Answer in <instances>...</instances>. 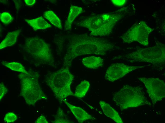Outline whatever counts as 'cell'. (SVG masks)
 I'll use <instances>...</instances> for the list:
<instances>
[{"mask_svg":"<svg viewBox=\"0 0 165 123\" xmlns=\"http://www.w3.org/2000/svg\"><path fill=\"white\" fill-rule=\"evenodd\" d=\"M54 41L58 53L64 54V66L69 68L73 60L78 56L91 54L104 55L115 47L106 39L86 33L57 35L54 37Z\"/></svg>","mask_w":165,"mask_h":123,"instance_id":"cell-1","label":"cell"},{"mask_svg":"<svg viewBox=\"0 0 165 123\" xmlns=\"http://www.w3.org/2000/svg\"><path fill=\"white\" fill-rule=\"evenodd\" d=\"M125 8L115 12L92 15L77 22L79 26L87 28L93 36H105L111 33L114 26L123 16Z\"/></svg>","mask_w":165,"mask_h":123,"instance_id":"cell-2","label":"cell"},{"mask_svg":"<svg viewBox=\"0 0 165 123\" xmlns=\"http://www.w3.org/2000/svg\"><path fill=\"white\" fill-rule=\"evenodd\" d=\"M114 58L126 60L130 63L146 62L151 63L155 67L162 68L165 66V45L159 43L153 47L139 49Z\"/></svg>","mask_w":165,"mask_h":123,"instance_id":"cell-3","label":"cell"},{"mask_svg":"<svg viewBox=\"0 0 165 123\" xmlns=\"http://www.w3.org/2000/svg\"><path fill=\"white\" fill-rule=\"evenodd\" d=\"M74 77L69 68L64 67L56 71L49 72L45 81L56 97L62 102L68 96H73L70 86Z\"/></svg>","mask_w":165,"mask_h":123,"instance_id":"cell-4","label":"cell"},{"mask_svg":"<svg viewBox=\"0 0 165 123\" xmlns=\"http://www.w3.org/2000/svg\"><path fill=\"white\" fill-rule=\"evenodd\" d=\"M113 100L121 110L144 105L151 106L143 88L139 86L124 85L113 94Z\"/></svg>","mask_w":165,"mask_h":123,"instance_id":"cell-5","label":"cell"},{"mask_svg":"<svg viewBox=\"0 0 165 123\" xmlns=\"http://www.w3.org/2000/svg\"><path fill=\"white\" fill-rule=\"evenodd\" d=\"M28 72V74L21 73L18 75L21 84L20 94L27 104L33 105L46 97L39 83V74L34 71Z\"/></svg>","mask_w":165,"mask_h":123,"instance_id":"cell-6","label":"cell"},{"mask_svg":"<svg viewBox=\"0 0 165 123\" xmlns=\"http://www.w3.org/2000/svg\"><path fill=\"white\" fill-rule=\"evenodd\" d=\"M24 48L37 64L54 65V58L50 45L42 39L37 37L27 38Z\"/></svg>","mask_w":165,"mask_h":123,"instance_id":"cell-7","label":"cell"},{"mask_svg":"<svg viewBox=\"0 0 165 123\" xmlns=\"http://www.w3.org/2000/svg\"><path fill=\"white\" fill-rule=\"evenodd\" d=\"M137 78L144 85L153 105L165 97V83L163 80L158 78Z\"/></svg>","mask_w":165,"mask_h":123,"instance_id":"cell-8","label":"cell"},{"mask_svg":"<svg viewBox=\"0 0 165 123\" xmlns=\"http://www.w3.org/2000/svg\"><path fill=\"white\" fill-rule=\"evenodd\" d=\"M147 66H129L122 63H113L107 69L105 76V79L107 80L113 82L133 70Z\"/></svg>","mask_w":165,"mask_h":123,"instance_id":"cell-9","label":"cell"},{"mask_svg":"<svg viewBox=\"0 0 165 123\" xmlns=\"http://www.w3.org/2000/svg\"><path fill=\"white\" fill-rule=\"evenodd\" d=\"M148 27V26L142 31H131L128 30L120 37L123 42L130 44L135 41L137 42L144 46H147L148 44V40L149 34L152 31L149 28L143 31Z\"/></svg>","mask_w":165,"mask_h":123,"instance_id":"cell-10","label":"cell"},{"mask_svg":"<svg viewBox=\"0 0 165 123\" xmlns=\"http://www.w3.org/2000/svg\"><path fill=\"white\" fill-rule=\"evenodd\" d=\"M64 101L70 110L79 123H82L87 120L95 119L81 108L71 105L66 101L64 100Z\"/></svg>","mask_w":165,"mask_h":123,"instance_id":"cell-11","label":"cell"},{"mask_svg":"<svg viewBox=\"0 0 165 123\" xmlns=\"http://www.w3.org/2000/svg\"><path fill=\"white\" fill-rule=\"evenodd\" d=\"M99 104L105 114L117 123L123 122L118 112L110 105L103 101H100Z\"/></svg>","mask_w":165,"mask_h":123,"instance_id":"cell-12","label":"cell"},{"mask_svg":"<svg viewBox=\"0 0 165 123\" xmlns=\"http://www.w3.org/2000/svg\"><path fill=\"white\" fill-rule=\"evenodd\" d=\"M82 62L83 65L87 68L96 69L103 66V59L99 57L90 56L83 58Z\"/></svg>","mask_w":165,"mask_h":123,"instance_id":"cell-13","label":"cell"},{"mask_svg":"<svg viewBox=\"0 0 165 123\" xmlns=\"http://www.w3.org/2000/svg\"><path fill=\"white\" fill-rule=\"evenodd\" d=\"M82 11V8L81 7L72 5H71L67 18L65 23L64 30H65L71 29L73 21Z\"/></svg>","mask_w":165,"mask_h":123,"instance_id":"cell-14","label":"cell"},{"mask_svg":"<svg viewBox=\"0 0 165 123\" xmlns=\"http://www.w3.org/2000/svg\"><path fill=\"white\" fill-rule=\"evenodd\" d=\"M21 31L20 30L9 32L0 44V49L12 46L16 43L17 37Z\"/></svg>","mask_w":165,"mask_h":123,"instance_id":"cell-15","label":"cell"},{"mask_svg":"<svg viewBox=\"0 0 165 123\" xmlns=\"http://www.w3.org/2000/svg\"><path fill=\"white\" fill-rule=\"evenodd\" d=\"M25 20L35 31L40 29H44L51 26L50 24L41 17L32 19H25Z\"/></svg>","mask_w":165,"mask_h":123,"instance_id":"cell-16","label":"cell"},{"mask_svg":"<svg viewBox=\"0 0 165 123\" xmlns=\"http://www.w3.org/2000/svg\"><path fill=\"white\" fill-rule=\"evenodd\" d=\"M1 64L6 67L14 71L28 74V71L25 69L23 66L20 63L15 62L2 61Z\"/></svg>","mask_w":165,"mask_h":123,"instance_id":"cell-17","label":"cell"},{"mask_svg":"<svg viewBox=\"0 0 165 123\" xmlns=\"http://www.w3.org/2000/svg\"><path fill=\"white\" fill-rule=\"evenodd\" d=\"M90 84L89 82L84 80L77 86L73 96L82 98L84 97L89 89Z\"/></svg>","mask_w":165,"mask_h":123,"instance_id":"cell-18","label":"cell"},{"mask_svg":"<svg viewBox=\"0 0 165 123\" xmlns=\"http://www.w3.org/2000/svg\"><path fill=\"white\" fill-rule=\"evenodd\" d=\"M44 17L54 26L61 30L62 26L60 19L53 11H46L43 13Z\"/></svg>","mask_w":165,"mask_h":123,"instance_id":"cell-19","label":"cell"},{"mask_svg":"<svg viewBox=\"0 0 165 123\" xmlns=\"http://www.w3.org/2000/svg\"><path fill=\"white\" fill-rule=\"evenodd\" d=\"M53 123H70L72 122L69 120L64 111L60 107L57 110L55 120Z\"/></svg>","mask_w":165,"mask_h":123,"instance_id":"cell-20","label":"cell"},{"mask_svg":"<svg viewBox=\"0 0 165 123\" xmlns=\"http://www.w3.org/2000/svg\"><path fill=\"white\" fill-rule=\"evenodd\" d=\"M0 19L1 21L5 24L10 23L13 20V18L9 13L3 12L0 15Z\"/></svg>","mask_w":165,"mask_h":123,"instance_id":"cell-21","label":"cell"},{"mask_svg":"<svg viewBox=\"0 0 165 123\" xmlns=\"http://www.w3.org/2000/svg\"><path fill=\"white\" fill-rule=\"evenodd\" d=\"M17 119L16 115L12 112H9L6 114L4 119L5 122L7 123L13 122Z\"/></svg>","mask_w":165,"mask_h":123,"instance_id":"cell-22","label":"cell"},{"mask_svg":"<svg viewBox=\"0 0 165 123\" xmlns=\"http://www.w3.org/2000/svg\"><path fill=\"white\" fill-rule=\"evenodd\" d=\"M7 89L3 83L0 84V100L2 99L4 95L7 93Z\"/></svg>","mask_w":165,"mask_h":123,"instance_id":"cell-23","label":"cell"},{"mask_svg":"<svg viewBox=\"0 0 165 123\" xmlns=\"http://www.w3.org/2000/svg\"><path fill=\"white\" fill-rule=\"evenodd\" d=\"M35 123H48L46 118L43 115H41L36 120Z\"/></svg>","mask_w":165,"mask_h":123,"instance_id":"cell-24","label":"cell"},{"mask_svg":"<svg viewBox=\"0 0 165 123\" xmlns=\"http://www.w3.org/2000/svg\"><path fill=\"white\" fill-rule=\"evenodd\" d=\"M114 4L118 6H121L124 4L126 2L125 0H112Z\"/></svg>","mask_w":165,"mask_h":123,"instance_id":"cell-25","label":"cell"},{"mask_svg":"<svg viewBox=\"0 0 165 123\" xmlns=\"http://www.w3.org/2000/svg\"><path fill=\"white\" fill-rule=\"evenodd\" d=\"M24 1L27 5L29 6H31L35 4L36 0H25Z\"/></svg>","mask_w":165,"mask_h":123,"instance_id":"cell-26","label":"cell"}]
</instances>
